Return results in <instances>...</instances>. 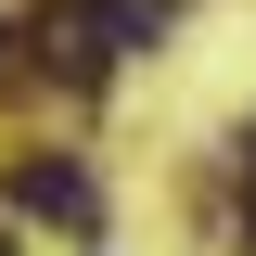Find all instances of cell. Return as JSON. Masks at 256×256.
<instances>
[{
  "instance_id": "obj_3",
  "label": "cell",
  "mask_w": 256,
  "mask_h": 256,
  "mask_svg": "<svg viewBox=\"0 0 256 256\" xmlns=\"http://www.w3.org/2000/svg\"><path fill=\"white\" fill-rule=\"evenodd\" d=\"M244 244H256V128H244Z\"/></svg>"
},
{
  "instance_id": "obj_4",
  "label": "cell",
  "mask_w": 256,
  "mask_h": 256,
  "mask_svg": "<svg viewBox=\"0 0 256 256\" xmlns=\"http://www.w3.org/2000/svg\"><path fill=\"white\" fill-rule=\"evenodd\" d=\"M0 256H13V230H0Z\"/></svg>"
},
{
  "instance_id": "obj_2",
  "label": "cell",
  "mask_w": 256,
  "mask_h": 256,
  "mask_svg": "<svg viewBox=\"0 0 256 256\" xmlns=\"http://www.w3.org/2000/svg\"><path fill=\"white\" fill-rule=\"evenodd\" d=\"M0 90H26V38H13V26H0Z\"/></svg>"
},
{
  "instance_id": "obj_1",
  "label": "cell",
  "mask_w": 256,
  "mask_h": 256,
  "mask_svg": "<svg viewBox=\"0 0 256 256\" xmlns=\"http://www.w3.org/2000/svg\"><path fill=\"white\" fill-rule=\"evenodd\" d=\"M13 205H26V218H64V230L102 218V192H90V166H77V154H26V166H13Z\"/></svg>"
}]
</instances>
